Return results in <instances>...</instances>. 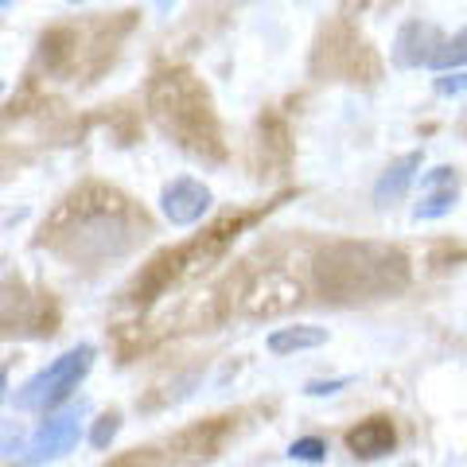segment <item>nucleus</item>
<instances>
[{
	"label": "nucleus",
	"instance_id": "f257e3e1",
	"mask_svg": "<svg viewBox=\"0 0 467 467\" xmlns=\"http://www.w3.org/2000/svg\"><path fill=\"white\" fill-rule=\"evenodd\" d=\"M149 234V214L129 195L106 183H82L43 223L36 245L75 269H101L109 261L129 257Z\"/></svg>",
	"mask_w": 467,
	"mask_h": 467
},
{
	"label": "nucleus",
	"instance_id": "f03ea898",
	"mask_svg": "<svg viewBox=\"0 0 467 467\" xmlns=\"http://www.w3.org/2000/svg\"><path fill=\"white\" fill-rule=\"evenodd\" d=\"M149 113L156 129L171 137L187 156L202 160V164H223L226 160V140L223 125H218L214 101L187 67L160 70L149 82Z\"/></svg>",
	"mask_w": 467,
	"mask_h": 467
},
{
	"label": "nucleus",
	"instance_id": "7ed1b4c3",
	"mask_svg": "<svg viewBox=\"0 0 467 467\" xmlns=\"http://www.w3.org/2000/svg\"><path fill=\"white\" fill-rule=\"evenodd\" d=\"M316 285L335 304L398 296L409 285V257L386 242H335L316 257Z\"/></svg>",
	"mask_w": 467,
	"mask_h": 467
},
{
	"label": "nucleus",
	"instance_id": "20e7f679",
	"mask_svg": "<svg viewBox=\"0 0 467 467\" xmlns=\"http://www.w3.org/2000/svg\"><path fill=\"white\" fill-rule=\"evenodd\" d=\"M94 343H78L70 347L67 355H58L51 367H43L39 374H32L16 393V409L20 413H51V409L63 405L70 393L82 386V378L94 367Z\"/></svg>",
	"mask_w": 467,
	"mask_h": 467
},
{
	"label": "nucleus",
	"instance_id": "39448f33",
	"mask_svg": "<svg viewBox=\"0 0 467 467\" xmlns=\"http://www.w3.org/2000/svg\"><path fill=\"white\" fill-rule=\"evenodd\" d=\"M55 335V308L43 292H27L20 281L0 285V335Z\"/></svg>",
	"mask_w": 467,
	"mask_h": 467
},
{
	"label": "nucleus",
	"instance_id": "423d86ee",
	"mask_svg": "<svg viewBox=\"0 0 467 467\" xmlns=\"http://www.w3.org/2000/svg\"><path fill=\"white\" fill-rule=\"evenodd\" d=\"M82 417H86V401L78 405H70L67 413H55L47 417L43 425L36 429V436L27 441L24 448V463H47V460H58V456H67V451H75L78 444V436H82Z\"/></svg>",
	"mask_w": 467,
	"mask_h": 467
},
{
	"label": "nucleus",
	"instance_id": "0eeeda50",
	"mask_svg": "<svg viewBox=\"0 0 467 467\" xmlns=\"http://www.w3.org/2000/svg\"><path fill=\"white\" fill-rule=\"evenodd\" d=\"M211 187L192 180V175H175V180H168L164 187H160V211H164V218L171 226H195L202 223V214L211 211Z\"/></svg>",
	"mask_w": 467,
	"mask_h": 467
},
{
	"label": "nucleus",
	"instance_id": "6e6552de",
	"mask_svg": "<svg viewBox=\"0 0 467 467\" xmlns=\"http://www.w3.org/2000/svg\"><path fill=\"white\" fill-rule=\"evenodd\" d=\"M460 187H463V175L460 168L451 164H441L420 175V195H417V207H413V218L417 223H436V218H444L456 211L460 202Z\"/></svg>",
	"mask_w": 467,
	"mask_h": 467
},
{
	"label": "nucleus",
	"instance_id": "1a4fd4ad",
	"mask_svg": "<svg viewBox=\"0 0 467 467\" xmlns=\"http://www.w3.org/2000/svg\"><path fill=\"white\" fill-rule=\"evenodd\" d=\"M444 47V32L429 20H409L401 24L398 39H393V63L401 70H420V67H432L436 55Z\"/></svg>",
	"mask_w": 467,
	"mask_h": 467
},
{
	"label": "nucleus",
	"instance_id": "9d476101",
	"mask_svg": "<svg viewBox=\"0 0 467 467\" xmlns=\"http://www.w3.org/2000/svg\"><path fill=\"white\" fill-rule=\"evenodd\" d=\"M420 164H425V152H405V156L393 160V164L378 175V183H374V207L378 211L398 207V202L409 195V187L417 183Z\"/></svg>",
	"mask_w": 467,
	"mask_h": 467
},
{
	"label": "nucleus",
	"instance_id": "9b49d317",
	"mask_svg": "<svg viewBox=\"0 0 467 467\" xmlns=\"http://www.w3.org/2000/svg\"><path fill=\"white\" fill-rule=\"evenodd\" d=\"M347 448L355 460H382L398 448V432H393L389 417H367L358 429L347 432Z\"/></svg>",
	"mask_w": 467,
	"mask_h": 467
},
{
	"label": "nucleus",
	"instance_id": "f8f14e48",
	"mask_svg": "<svg viewBox=\"0 0 467 467\" xmlns=\"http://www.w3.org/2000/svg\"><path fill=\"white\" fill-rule=\"evenodd\" d=\"M39 58L47 70L63 75V70H70V63L78 58V36L70 32V27H51V32L39 39Z\"/></svg>",
	"mask_w": 467,
	"mask_h": 467
},
{
	"label": "nucleus",
	"instance_id": "ddd939ff",
	"mask_svg": "<svg viewBox=\"0 0 467 467\" xmlns=\"http://www.w3.org/2000/svg\"><path fill=\"white\" fill-rule=\"evenodd\" d=\"M327 343V331L324 327H312V324H296V327H281L269 335V350L273 355H296V350H316Z\"/></svg>",
	"mask_w": 467,
	"mask_h": 467
},
{
	"label": "nucleus",
	"instance_id": "4468645a",
	"mask_svg": "<svg viewBox=\"0 0 467 467\" xmlns=\"http://www.w3.org/2000/svg\"><path fill=\"white\" fill-rule=\"evenodd\" d=\"M226 436V420H211V425H195L175 436V448L187 451V456H214L218 444Z\"/></svg>",
	"mask_w": 467,
	"mask_h": 467
},
{
	"label": "nucleus",
	"instance_id": "2eb2a0df",
	"mask_svg": "<svg viewBox=\"0 0 467 467\" xmlns=\"http://www.w3.org/2000/svg\"><path fill=\"white\" fill-rule=\"evenodd\" d=\"M456 67H467V27L460 36L444 39V47H441V55H436V63H432V70H456Z\"/></svg>",
	"mask_w": 467,
	"mask_h": 467
},
{
	"label": "nucleus",
	"instance_id": "dca6fc26",
	"mask_svg": "<svg viewBox=\"0 0 467 467\" xmlns=\"http://www.w3.org/2000/svg\"><path fill=\"white\" fill-rule=\"evenodd\" d=\"M288 460H296V463H324L327 460V441H319V436H300V441L288 444Z\"/></svg>",
	"mask_w": 467,
	"mask_h": 467
},
{
	"label": "nucleus",
	"instance_id": "f3484780",
	"mask_svg": "<svg viewBox=\"0 0 467 467\" xmlns=\"http://www.w3.org/2000/svg\"><path fill=\"white\" fill-rule=\"evenodd\" d=\"M117 432H121V413H117V409H109V413H101V417L94 420L90 444H94L98 451H106V448L117 441Z\"/></svg>",
	"mask_w": 467,
	"mask_h": 467
},
{
	"label": "nucleus",
	"instance_id": "a211bd4d",
	"mask_svg": "<svg viewBox=\"0 0 467 467\" xmlns=\"http://www.w3.org/2000/svg\"><path fill=\"white\" fill-rule=\"evenodd\" d=\"M24 429L16 420H0V460H12L16 451H24Z\"/></svg>",
	"mask_w": 467,
	"mask_h": 467
},
{
	"label": "nucleus",
	"instance_id": "6ab92c4d",
	"mask_svg": "<svg viewBox=\"0 0 467 467\" xmlns=\"http://www.w3.org/2000/svg\"><path fill=\"white\" fill-rule=\"evenodd\" d=\"M436 94H444V98L467 94V70L463 75H456V70H441V78H436Z\"/></svg>",
	"mask_w": 467,
	"mask_h": 467
},
{
	"label": "nucleus",
	"instance_id": "aec40b11",
	"mask_svg": "<svg viewBox=\"0 0 467 467\" xmlns=\"http://www.w3.org/2000/svg\"><path fill=\"white\" fill-rule=\"evenodd\" d=\"M347 386H350V378H331V382H308L304 393H308V398H331V393H339Z\"/></svg>",
	"mask_w": 467,
	"mask_h": 467
},
{
	"label": "nucleus",
	"instance_id": "412c9836",
	"mask_svg": "<svg viewBox=\"0 0 467 467\" xmlns=\"http://www.w3.org/2000/svg\"><path fill=\"white\" fill-rule=\"evenodd\" d=\"M5 389H8V367H0V401H5Z\"/></svg>",
	"mask_w": 467,
	"mask_h": 467
},
{
	"label": "nucleus",
	"instance_id": "4be33fe9",
	"mask_svg": "<svg viewBox=\"0 0 467 467\" xmlns=\"http://www.w3.org/2000/svg\"><path fill=\"white\" fill-rule=\"evenodd\" d=\"M70 5H90V0H70Z\"/></svg>",
	"mask_w": 467,
	"mask_h": 467
},
{
	"label": "nucleus",
	"instance_id": "5701e85b",
	"mask_svg": "<svg viewBox=\"0 0 467 467\" xmlns=\"http://www.w3.org/2000/svg\"><path fill=\"white\" fill-rule=\"evenodd\" d=\"M5 5H8V0H0V8H5Z\"/></svg>",
	"mask_w": 467,
	"mask_h": 467
}]
</instances>
